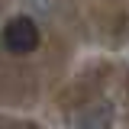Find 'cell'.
<instances>
[{"label": "cell", "mask_w": 129, "mask_h": 129, "mask_svg": "<svg viewBox=\"0 0 129 129\" xmlns=\"http://www.w3.org/2000/svg\"><path fill=\"white\" fill-rule=\"evenodd\" d=\"M0 39H3V48H7L10 55H32V52L39 48V42H42L36 19H29V16H23V13L13 16V19H7Z\"/></svg>", "instance_id": "6da1fadb"}]
</instances>
